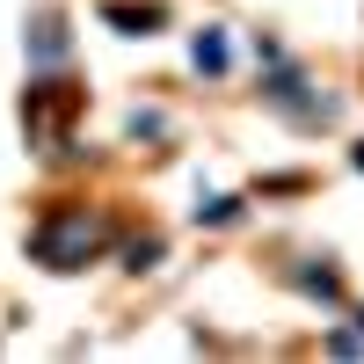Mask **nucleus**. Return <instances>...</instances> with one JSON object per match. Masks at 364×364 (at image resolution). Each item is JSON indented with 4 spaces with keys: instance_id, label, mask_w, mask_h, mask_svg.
Instances as JSON below:
<instances>
[{
    "instance_id": "obj_1",
    "label": "nucleus",
    "mask_w": 364,
    "mask_h": 364,
    "mask_svg": "<svg viewBox=\"0 0 364 364\" xmlns=\"http://www.w3.org/2000/svg\"><path fill=\"white\" fill-rule=\"evenodd\" d=\"M102 219H87V211H51V219L37 226V233H29V248H37V262L44 269H80L87 255H95L102 248Z\"/></svg>"
},
{
    "instance_id": "obj_2",
    "label": "nucleus",
    "mask_w": 364,
    "mask_h": 364,
    "mask_svg": "<svg viewBox=\"0 0 364 364\" xmlns=\"http://www.w3.org/2000/svg\"><path fill=\"white\" fill-rule=\"evenodd\" d=\"M190 58H197V73H226V37H219V29H204V37L190 44Z\"/></svg>"
},
{
    "instance_id": "obj_3",
    "label": "nucleus",
    "mask_w": 364,
    "mask_h": 364,
    "mask_svg": "<svg viewBox=\"0 0 364 364\" xmlns=\"http://www.w3.org/2000/svg\"><path fill=\"white\" fill-rule=\"evenodd\" d=\"M109 22L124 29V37H154V29H161V8H109Z\"/></svg>"
},
{
    "instance_id": "obj_4",
    "label": "nucleus",
    "mask_w": 364,
    "mask_h": 364,
    "mask_svg": "<svg viewBox=\"0 0 364 364\" xmlns=\"http://www.w3.org/2000/svg\"><path fill=\"white\" fill-rule=\"evenodd\" d=\"M291 284L299 291H314V299H336L343 284H336V269H291Z\"/></svg>"
},
{
    "instance_id": "obj_5",
    "label": "nucleus",
    "mask_w": 364,
    "mask_h": 364,
    "mask_svg": "<svg viewBox=\"0 0 364 364\" xmlns=\"http://www.w3.org/2000/svg\"><path fill=\"white\" fill-rule=\"evenodd\" d=\"M197 219H204V226H226V219H240V197H211V204H197Z\"/></svg>"
},
{
    "instance_id": "obj_6",
    "label": "nucleus",
    "mask_w": 364,
    "mask_h": 364,
    "mask_svg": "<svg viewBox=\"0 0 364 364\" xmlns=\"http://www.w3.org/2000/svg\"><path fill=\"white\" fill-rule=\"evenodd\" d=\"M161 262V240H132V269H154Z\"/></svg>"
}]
</instances>
